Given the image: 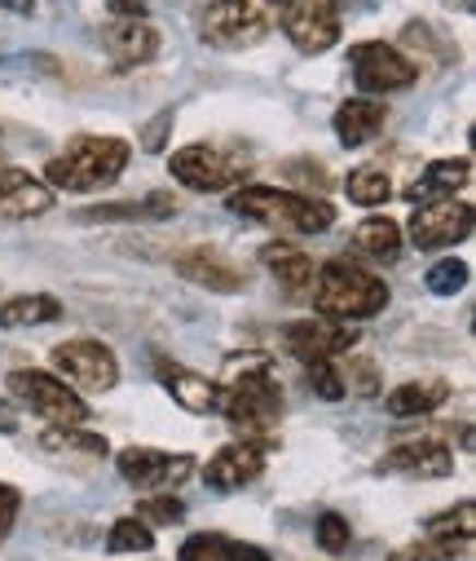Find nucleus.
Listing matches in <instances>:
<instances>
[{"mask_svg": "<svg viewBox=\"0 0 476 561\" xmlns=\"http://www.w3.org/2000/svg\"><path fill=\"white\" fill-rule=\"evenodd\" d=\"M225 208L234 217L269 226L278 234H323L336 226V208L327 199H313L300 191H278V186H234Z\"/></svg>", "mask_w": 476, "mask_h": 561, "instance_id": "1", "label": "nucleus"}, {"mask_svg": "<svg viewBox=\"0 0 476 561\" xmlns=\"http://www.w3.org/2000/svg\"><path fill=\"white\" fill-rule=\"evenodd\" d=\"M313 310L323 314V319H336V323H362V319H375L384 314L388 306V284L384 278H375L371 270L336 256L327 261L323 270L313 274Z\"/></svg>", "mask_w": 476, "mask_h": 561, "instance_id": "2", "label": "nucleus"}, {"mask_svg": "<svg viewBox=\"0 0 476 561\" xmlns=\"http://www.w3.org/2000/svg\"><path fill=\"white\" fill-rule=\"evenodd\" d=\"M128 160H132V147L124 142V137L84 133V137H76L62 156L49 160L45 186L49 191H71V195H93V191H106L111 182H119Z\"/></svg>", "mask_w": 476, "mask_h": 561, "instance_id": "3", "label": "nucleus"}, {"mask_svg": "<svg viewBox=\"0 0 476 561\" xmlns=\"http://www.w3.org/2000/svg\"><path fill=\"white\" fill-rule=\"evenodd\" d=\"M217 411L230 420L234 430L247 434V443L260 438V447H265V443L274 438L278 415H282V389H278L269 363H252V367H243V371L221 389Z\"/></svg>", "mask_w": 476, "mask_h": 561, "instance_id": "4", "label": "nucleus"}, {"mask_svg": "<svg viewBox=\"0 0 476 561\" xmlns=\"http://www.w3.org/2000/svg\"><path fill=\"white\" fill-rule=\"evenodd\" d=\"M291 0H212L204 14V41L212 49H247L282 23Z\"/></svg>", "mask_w": 476, "mask_h": 561, "instance_id": "5", "label": "nucleus"}, {"mask_svg": "<svg viewBox=\"0 0 476 561\" xmlns=\"http://www.w3.org/2000/svg\"><path fill=\"white\" fill-rule=\"evenodd\" d=\"M10 393H14V402H23L40 420H49V425H84L89 420V402L67 380H58V376H49L40 367L10 371Z\"/></svg>", "mask_w": 476, "mask_h": 561, "instance_id": "6", "label": "nucleus"}, {"mask_svg": "<svg viewBox=\"0 0 476 561\" xmlns=\"http://www.w3.org/2000/svg\"><path fill=\"white\" fill-rule=\"evenodd\" d=\"M169 169L186 191H199V195L234 191L243 182V160L230 151H217V147H182V151H173Z\"/></svg>", "mask_w": 476, "mask_h": 561, "instance_id": "7", "label": "nucleus"}, {"mask_svg": "<svg viewBox=\"0 0 476 561\" xmlns=\"http://www.w3.org/2000/svg\"><path fill=\"white\" fill-rule=\"evenodd\" d=\"M54 367L71 380V389H89V393H106L119 385V358L111 354V345L102 341H62L54 345Z\"/></svg>", "mask_w": 476, "mask_h": 561, "instance_id": "8", "label": "nucleus"}, {"mask_svg": "<svg viewBox=\"0 0 476 561\" xmlns=\"http://www.w3.org/2000/svg\"><path fill=\"white\" fill-rule=\"evenodd\" d=\"M115 469L137 491H173L195 473V456L186 451H154V447H128L115 456Z\"/></svg>", "mask_w": 476, "mask_h": 561, "instance_id": "9", "label": "nucleus"}, {"mask_svg": "<svg viewBox=\"0 0 476 561\" xmlns=\"http://www.w3.org/2000/svg\"><path fill=\"white\" fill-rule=\"evenodd\" d=\"M349 62H353V80H358L362 93H397V89H410L419 80V67L402 49H393L384 41L353 45Z\"/></svg>", "mask_w": 476, "mask_h": 561, "instance_id": "10", "label": "nucleus"}, {"mask_svg": "<svg viewBox=\"0 0 476 561\" xmlns=\"http://www.w3.org/2000/svg\"><path fill=\"white\" fill-rule=\"evenodd\" d=\"M345 23L336 0H291L282 14V36L300 49V54H327L340 41Z\"/></svg>", "mask_w": 476, "mask_h": 561, "instance_id": "11", "label": "nucleus"}, {"mask_svg": "<svg viewBox=\"0 0 476 561\" xmlns=\"http://www.w3.org/2000/svg\"><path fill=\"white\" fill-rule=\"evenodd\" d=\"M472 226H476V213L463 199H437V204H419L410 213V239H415L419 252L463 243L472 234Z\"/></svg>", "mask_w": 476, "mask_h": 561, "instance_id": "12", "label": "nucleus"}, {"mask_svg": "<svg viewBox=\"0 0 476 561\" xmlns=\"http://www.w3.org/2000/svg\"><path fill=\"white\" fill-rule=\"evenodd\" d=\"M287 350L309 367V363H336L340 354H349L358 345V328L353 323H336V319H323V314H313V319H300L282 332Z\"/></svg>", "mask_w": 476, "mask_h": 561, "instance_id": "13", "label": "nucleus"}, {"mask_svg": "<svg viewBox=\"0 0 476 561\" xmlns=\"http://www.w3.org/2000/svg\"><path fill=\"white\" fill-rule=\"evenodd\" d=\"M177 274L190 278L195 288L225 293V297H234V293L247 288V274H243L230 256H221L217 248H190V252H182V256H177Z\"/></svg>", "mask_w": 476, "mask_h": 561, "instance_id": "14", "label": "nucleus"}, {"mask_svg": "<svg viewBox=\"0 0 476 561\" xmlns=\"http://www.w3.org/2000/svg\"><path fill=\"white\" fill-rule=\"evenodd\" d=\"M380 473H397V478H450L454 473V451L437 438H415L393 447L380 460Z\"/></svg>", "mask_w": 476, "mask_h": 561, "instance_id": "15", "label": "nucleus"}, {"mask_svg": "<svg viewBox=\"0 0 476 561\" xmlns=\"http://www.w3.org/2000/svg\"><path fill=\"white\" fill-rule=\"evenodd\" d=\"M54 208V191L27 169H0V221H32Z\"/></svg>", "mask_w": 476, "mask_h": 561, "instance_id": "16", "label": "nucleus"}, {"mask_svg": "<svg viewBox=\"0 0 476 561\" xmlns=\"http://www.w3.org/2000/svg\"><path fill=\"white\" fill-rule=\"evenodd\" d=\"M102 45H106L111 62L119 71H128V67H146L159 54V32L146 19H111L102 27Z\"/></svg>", "mask_w": 476, "mask_h": 561, "instance_id": "17", "label": "nucleus"}, {"mask_svg": "<svg viewBox=\"0 0 476 561\" xmlns=\"http://www.w3.org/2000/svg\"><path fill=\"white\" fill-rule=\"evenodd\" d=\"M260 469H265V447L260 443H230L204 465V482L212 491H239V486L256 482Z\"/></svg>", "mask_w": 476, "mask_h": 561, "instance_id": "18", "label": "nucleus"}, {"mask_svg": "<svg viewBox=\"0 0 476 561\" xmlns=\"http://www.w3.org/2000/svg\"><path fill=\"white\" fill-rule=\"evenodd\" d=\"M154 371H159V380H164V389L173 393V402H177L182 411H190V415L217 411L221 385H212L208 376H199V371H190V367H177V363H164V358L154 363Z\"/></svg>", "mask_w": 476, "mask_h": 561, "instance_id": "19", "label": "nucleus"}, {"mask_svg": "<svg viewBox=\"0 0 476 561\" xmlns=\"http://www.w3.org/2000/svg\"><path fill=\"white\" fill-rule=\"evenodd\" d=\"M472 182V160H432L410 186L406 199L410 204H437V199H454V191H463Z\"/></svg>", "mask_w": 476, "mask_h": 561, "instance_id": "20", "label": "nucleus"}, {"mask_svg": "<svg viewBox=\"0 0 476 561\" xmlns=\"http://www.w3.org/2000/svg\"><path fill=\"white\" fill-rule=\"evenodd\" d=\"M388 119V106L384 102H371V98H349L340 102V111L332 115V128L340 137V147H367L371 137L384 128Z\"/></svg>", "mask_w": 476, "mask_h": 561, "instance_id": "21", "label": "nucleus"}, {"mask_svg": "<svg viewBox=\"0 0 476 561\" xmlns=\"http://www.w3.org/2000/svg\"><path fill=\"white\" fill-rule=\"evenodd\" d=\"M177 561H269V552H265L260 543H243V539L204 530V535H190V539L182 543Z\"/></svg>", "mask_w": 476, "mask_h": 561, "instance_id": "22", "label": "nucleus"}, {"mask_svg": "<svg viewBox=\"0 0 476 561\" xmlns=\"http://www.w3.org/2000/svg\"><path fill=\"white\" fill-rule=\"evenodd\" d=\"M445 398H450V385L445 380H406V385H397L384 398V407L397 420H415V415H432L437 407H445Z\"/></svg>", "mask_w": 476, "mask_h": 561, "instance_id": "23", "label": "nucleus"}, {"mask_svg": "<svg viewBox=\"0 0 476 561\" xmlns=\"http://www.w3.org/2000/svg\"><path fill=\"white\" fill-rule=\"evenodd\" d=\"M260 261L282 278V288L291 293V297H309V288H313V256H304L300 248H287V243H269L265 252H260Z\"/></svg>", "mask_w": 476, "mask_h": 561, "instance_id": "24", "label": "nucleus"}, {"mask_svg": "<svg viewBox=\"0 0 476 561\" xmlns=\"http://www.w3.org/2000/svg\"><path fill=\"white\" fill-rule=\"evenodd\" d=\"M62 319V301L49 297V293H27V297H14L0 306V328H45V323H58Z\"/></svg>", "mask_w": 476, "mask_h": 561, "instance_id": "25", "label": "nucleus"}, {"mask_svg": "<svg viewBox=\"0 0 476 561\" xmlns=\"http://www.w3.org/2000/svg\"><path fill=\"white\" fill-rule=\"evenodd\" d=\"M353 248L375 256V261H397L402 252V226L393 217H367L358 230H353Z\"/></svg>", "mask_w": 476, "mask_h": 561, "instance_id": "26", "label": "nucleus"}, {"mask_svg": "<svg viewBox=\"0 0 476 561\" xmlns=\"http://www.w3.org/2000/svg\"><path fill=\"white\" fill-rule=\"evenodd\" d=\"M45 451H76V456H106V438L102 434H89L84 425H49L45 438H40Z\"/></svg>", "mask_w": 476, "mask_h": 561, "instance_id": "27", "label": "nucleus"}, {"mask_svg": "<svg viewBox=\"0 0 476 561\" xmlns=\"http://www.w3.org/2000/svg\"><path fill=\"white\" fill-rule=\"evenodd\" d=\"M428 535H432V539H454V543H472V535H476V504H472V500H458L454 508L437 513V517L428 522Z\"/></svg>", "mask_w": 476, "mask_h": 561, "instance_id": "28", "label": "nucleus"}, {"mask_svg": "<svg viewBox=\"0 0 476 561\" xmlns=\"http://www.w3.org/2000/svg\"><path fill=\"white\" fill-rule=\"evenodd\" d=\"M345 191H349V199L353 204H362V208H375V204H384L388 195H393V182H388V173H380V169H353L349 173V182H345Z\"/></svg>", "mask_w": 476, "mask_h": 561, "instance_id": "29", "label": "nucleus"}, {"mask_svg": "<svg viewBox=\"0 0 476 561\" xmlns=\"http://www.w3.org/2000/svg\"><path fill=\"white\" fill-rule=\"evenodd\" d=\"M141 526H177L182 517H186V504L173 495V491H159V495H146L141 504H137V513H132Z\"/></svg>", "mask_w": 476, "mask_h": 561, "instance_id": "30", "label": "nucleus"}, {"mask_svg": "<svg viewBox=\"0 0 476 561\" xmlns=\"http://www.w3.org/2000/svg\"><path fill=\"white\" fill-rule=\"evenodd\" d=\"M467 278H472V265L458 261V256H445V261H437V265L423 274V284H428V293H437V297H454V293L467 288Z\"/></svg>", "mask_w": 476, "mask_h": 561, "instance_id": "31", "label": "nucleus"}, {"mask_svg": "<svg viewBox=\"0 0 476 561\" xmlns=\"http://www.w3.org/2000/svg\"><path fill=\"white\" fill-rule=\"evenodd\" d=\"M154 548V530L141 526L137 517H119L106 530V552H150Z\"/></svg>", "mask_w": 476, "mask_h": 561, "instance_id": "32", "label": "nucleus"}, {"mask_svg": "<svg viewBox=\"0 0 476 561\" xmlns=\"http://www.w3.org/2000/svg\"><path fill=\"white\" fill-rule=\"evenodd\" d=\"M467 548H472V543H454V539H432V535H423V543H406V548H397L388 561H458V557H467Z\"/></svg>", "mask_w": 476, "mask_h": 561, "instance_id": "33", "label": "nucleus"}, {"mask_svg": "<svg viewBox=\"0 0 476 561\" xmlns=\"http://www.w3.org/2000/svg\"><path fill=\"white\" fill-rule=\"evenodd\" d=\"M340 380H345V393H358V398H375L380 385H384L380 367L371 358H362V354H353L349 367H340Z\"/></svg>", "mask_w": 476, "mask_h": 561, "instance_id": "34", "label": "nucleus"}, {"mask_svg": "<svg viewBox=\"0 0 476 561\" xmlns=\"http://www.w3.org/2000/svg\"><path fill=\"white\" fill-rule=\"evenodd\" d=\"M313 535H317V543H323V552H345L349 539H353V530H349V522L340 513H323L317 526H313Z\"/></svg>", "mask_w": 476, "mask_h": 561, "instance_id": "35", "label": "nucleus"}, {"mask_svg": "<svg viewBox=\"0 0 476 561\" xmlns=\"http://www.w3.org/2000/svg\"><path fill=\"white\" fill-rule=\"evenodd\" d=\"M309 385L317 398L327 402H340L345 398V380H340V367L336 363H309Z\"/></svg>", "mask_w": 476, "mask_h": 561, "instance_id": "36", "label": "nucleus"}, {"mask_svg": "<svg viewBox=\"0 0 476 561\" xmlns=\"http://www.w3.org/2000/svg\"><path fill=\"white\" fill-rule=\"evenodd\" d=\"M19 508H23L19 486L0 482V539H10V530H14V522H19Z\"/></svg>", "mask_w": 476, "mask_h": 561, "instance_id": "37", "label": "nucleus"}, {"mask_svg": "<svg viewBox=\"0 0 476 561\" xmlns=\"http://www.w3.org/2000/svg\"><path fill=\"white\" fill-rule=\"evenodd\" d=\"M89 217H97V221H137V217H146V208L141 204H106V208H97Z\"/></svg>", "mask_w": 476, "mask_h": 561, "instance_id": "38", "label": "nucleus"}, {"mask_svg": "<svg viewBox=\"0 0 476 561\" xmlns=\"http://www.w3.org/2000/svg\"><path fill=\"white\" fill-rule=\"evenodd\" d=\"M173 128V111H164V115H159L150 128H146V137H141V147L146 151H164V133Z\"/></svg>", "mask_w": 476, "mask_h": 561, "instance_id": "39", "label": "nucleus"}, {"mask_svg": "<svg viewBox=\"0 0 476 561\" xmlns=\"http://www.w3.org/2000/svg\"><path fill=\"white\" fill-rule=\"evenodd\" d=\"M106 5H111L115 19H141L150 0H106Z\"/></svg>", "mask_w": 476, "mask_h": 561, "instance_id": "40", "label": "nucleus"}, {"mask_svg": "<svg viewBox=\"0 0 476 561\" xmlns=\"http://www.w3.org/2000/svg\"><path fill=\"white\" fill-rule=\"evenodd\" d=\"M19 430V407L0 398V434H14Z\"/></svg>", "mask_w": 476, "mask_h": 561, "instance_id": "41", "label": "nucleus"}, {"mask_svg": "<svg viewBox=\"0 0 476 561\" xmlns=\"http://www.w3.org/2000/svg\"><path fill=\"white\" fill-rule=\"evenodd\" d=\"M0 5H5V10H14V14H32V5H36V0H0Z\"/></svg>", "mask_w": 476, "mask_h": 561, "instance_id": "42", "label": "nucleus"}]
</instances>
